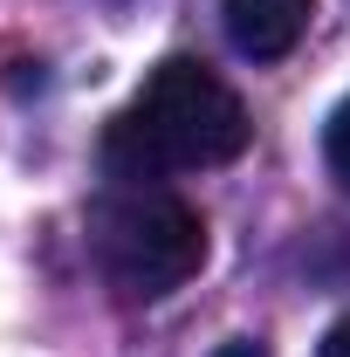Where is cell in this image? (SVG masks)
<instances>
[{"mask_svg":"<svg viewBox=\"0 0 350 357\" xmlns=\"http://www.w3.org/2000/svg\"><path fill=\"white\" fill-rule=\"evenodd\" d=\"M248 103L220 83L199 55H165L144 89L110 117L103 131V172L117 185H158L172 172L234 165L248 151Z\"/></svg>","mask_w":350,"mask_h":357,"instance_id":"cell-1","label":"cell"},{"mask_svg":"<svg viewBox=\"0 0 350 357\" xmlns=\"http://www.w3.org/2000/svg\"><path fill=\"white\" fill-rule=\"evenodd\" d=\"M89 261L124 303H158L206 268V220L165 185H110L89 206Z\"/></svg>","mask_w":350,"mask_h":357,"instance_id":"cell-2","label":"cell"},{"mask_svg":"<svg viewBox=\"0 0 350 357\" xmlns=\"http://www.w3.org/2000/svg\"><path fill=\"white\" fill-rule=\"evenodd\" d=\"M220 21H227V42L248 62H282L309 35L316 0H220Z\"/></svg>","mask_w":350,"mask_h":357,"instance_id":"cell-3","label":"cell"},{"mask_svg":"<svg viewBox=\"0 0 350 357\" xmlns=\"http://www.w3.org/2000/svg\"><path fill=\"white\" fill-rule=\"evenodd\" d=\"M323 158H330V172L350 185V96L330 110V124H323Z\"/></svg>","mask_w":350,"mask_h":357,"instance_id":"cell-4","label":"cell"},{"mask_svg":"<svg viewBox=\"0 0 350 357\" xmlns=\"http://www.w3.org/2000/svg\"><path fill=\"white\" fill-rule=\"evenodd\" d=\"M316 357H350V310L323 330V344H316Z\"/></svg>","mask_w":350,"mask_h":357,"instance_id":"cell-5","label":"cell"},{"mask_svg":"<svg viewBox=\"0 0 350 357\" xmlns=\"http://www.w3.org/2000/svg\"><path fill=\"white\" fill-rule=\"evenodd\" d=\"M220 357H268V351H261V344H254V337H234V344H227V351H220Z\"/></svg>","mask_w":350,"mask_h":357,"instance_id":"cell-6","label":"cell"}]
</instances>
